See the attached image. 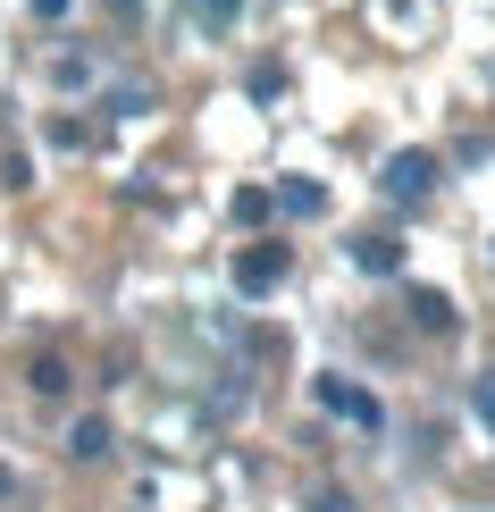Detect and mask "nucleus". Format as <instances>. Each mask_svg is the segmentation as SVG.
<instances>
[{
  "label": "nucleus",
  "instance_id": "obj_3",
  "mask_svg": "<svg viewBox=\"0 0 495 512\" xmlns=\"http://www.w3.org/2000/svg\"><path fill=\"white\" fill-rule=\"evenodd\" d=\"M319 403H328L336 420H353V429H386V412H378V395H370V387H353V378H336V370L319 378Z\"/></svg>",
  "mask_w": 495,
  "mask_h": 512
},
{
  "label": "nucleus",
  "instance_id": "obj_13",
  "mask_svg": "<svg viewBox=\"0 0 495 512\" xmlns=\"http://www.w3.org/2000/svg\"><path fill=\"white\" fill-rule=\"evenodd\" d=\"M110 110H118V118H135V110H152V84H110Z\"/></svg>",
  "mask_w": 495,
  "mask_h": 512
},
{
  "label": "nucleus",
  "instance_id": "obj_1",
  "mask_svg": "<svg viewBox=\"0 0 495 512\" xmlns=\"http://www.w3.org/2000/svg\"><path fill=\"white\" fill-rule=\"evenodd\" d=\"M437 177H445V168H437V152H395V160L378 168V194L395 202V210H420L428 194H437Z\"/></svg>",
  "mask_w": 495,
  "mask_h": 512
},
{
  "label": "nucleus",
  "instance_id": "obj_16",
  "mask_svg": "<svg viewBox=\"0 0 495 512\" xmlns=\"http://www.w3.org/2000/svg\"><path fill=\"white\" fill-rule=\"evenodd\" d=\"M311 512H353V504H344L336 487H319V496H311Z\"/></svg>",
  "mask_w": 495,
  "mask_h": 512
},
{
  "label": "nucleus",
  "instance_id": "obj_11",
  "mask_svg": "<svg viewBox=\"0 0 495 512\" xmlns=\"http://www.w3.org/2000/svg\"><path fill=\"white\" fill-rule=\"evenodd\" d=\"M193 9V26H210V34H227L235 17H244V0H185Z\"/></svg>",
  "mask_w": 495,
  "mask_h": 512
},
{
  "label": "nucleus",
  "instance_id": "obj_17",
  "mask_svg": "<svg viewBox=\"0 0 495 512\" xmlns=\"http://www.w3.org/2000/svg\"><path fill=\"white\" fill-rule=\"evenodd\" d=\"M34 17H68V0H34Z\"/></svg>",
  "mask_w": 495,
  "mask_h": 512
},
{
  "label": "nucleus",
  "instance_id": "obj_6",
  "mask_svg": "<svg viewBox=\"0 0 495 512\" xmlns=\"http://www.w3.org/2000/svg\"><path fill=\"white\" fill-rule=\"evenodd\" d=\"M353 269H370V277H395V269H403V236H386V227L353 236Z\"/></svg>",
  "mask_w": 495,
  "mask_h": 512
},
{
  "label": "nucleus",
  "instance_id": "obj_8",
  "mask_svg": "<svg viewBox=\"0 0 495 512\" xmlns=\"http://www.w3.org/2000/svg\"><path fill=\"white\" fill-rule=\"evenodd\" d=\"M26 387L59 403V395H68V387H76V370H68V361H59V353H34V370H26Z\"/></svg>",
  "mask_w": 495,
  "mask_h": 512
},
{
  "label": "nucleus",
  "instance_id": "obj_10",
  "mask_svg": "<svg viewBox=\"0 0 495 512\" xmlns=\"http://www.w3.org/2000/svg\"><path fill=\"white\" fill-rule=\"evenodd\" d=\"M51 84H59V93H84V84H93V59H84V51H59V59H51Z\"/></svg>",
  "mask_w": 495,
  "mask_h": 512
},
{
  "label": "nucleus",
  "instance_id": "obj_5",
  "mask_svg": "<svg viewBox=\"0 0 495 512\" xmlns=\"http://www.w3.org/2000/svg\"><path fill=\"white\" fill-rule=\"evenodd\" d=\"M403 319H412L420 336H454V294H437V286H412V294H403Z\"/></svg>",
  "mask_w": 495,
  "mask_h": 512
},
{
  "label": "nucleus",
  "instance_id": "obj_15",
  "mask_svg": "<svg viewBox=\"0 0 495 512\" xmlns=\"http://www.w3.org/2000/svg\"><path fill=\"white\" fill-rule=\"evenodd\" d=\"M277 93H286V68H269V59H261V68H252V101H277Z\"/></svg>",
  "mask_w": 495,
  "mask_h": 512
},
{
  "label": "nucleus",
  "instance_id": "obj_18",
  "mask_svg": "<svg viewBox=\"0 0 495 512\" xmlns=\"http://www.w3.org/2000/svg\"><path fill=\"white\" fill-rule=\"evenodd\" d=\"M9 496H17V479H9V471H0V504H9Z\"/></svg>",
  "mask_w": 495,
  "mask_h": 512
},
{
  "label": "nucleus",
  "instance_id": "obj_9",
  "mask_svg": "<svg viewBox=\"0 0 495 512\" xmlns=\"http://www.w3.org/2000/svg\"><path fill=\"white\" fill-rule=\"evenodd\" d=\"M51 143H59V152H93L101 135H93V118H68V110H59V118H51Z\"/></svg>",
  "mask_w": 495,
  "mask_h": 512
},
{
  "label": "nucleus",
  "instance_id": "obj_14",
  "mask_svg": "<svg viewBox=\"0 0 495 512\" xmlns=\"http://www.w3.org/2000/svg\"><path fill=\"white\" fill-rule=\"evenodd\" d=\"M235 219L261 227V219H269V185H244V194H235Z\"/></svg>",
  "mask_w": 495,
  "mask_h": 512
},
{
  "label": "nucleus",
  "instance_id": "obj_4",
  "mask_svg": "<svg viewBox=\"0 0 495 512\" xmlns=\"http://www.w3.org/2000/svg\"><path fill=\"white\" fill-rule=\"evenodd\" d=\"M110 445H118L110 412H76V420H68V437H59V454H68V462H110Z\"/></svg>",
  "mask_w": 495,
  "mask_h": 512
},
{
  "label": "nucleus",
  "instance_id": "obj_7",
  "mask_svg": "<svg viewBox=\"0 0 495 512\" xmlns=\"http://www.w3.org/2000/svg\"><path fill=\"white\" fill-rule=\"evenodd\" d=\"M269 210H286V219H319V210H328V185H311V177H277Z\"/></svg>",
  "mask_w": 495,
  "mask_h": 512
},
{
  "label": "nucleus",
  "instance_id": "obj_2",
  "mask_svg": "<svg viewBox=\"0 0 495 512\" xmlns=\"http://www.w3.org/2000/svg\"><path fill=\"white\" fill-rule=\"evenodd\" d=\"M286 269H294L286 244H244V252H235V294H244V303H261V294L286 286Z\"/></svg>",
  "mask_w": 495,
  "mask_h": 512
},
{
  "label": "nucleus",
  "instance_id": "obj_12",
  "mask_svg": "<svg viewBox=\"0 0 495 512\" xmlns=\"http://www.w3.org/2000/svg\"><path fill=\"white\" fill-rule=\"evenodd\" d=\"M470 412H479V429H495V370L470 378Z\"/></svg>",
  "mask_w": 495,
  "mask_h": 512
}]
</instances>
